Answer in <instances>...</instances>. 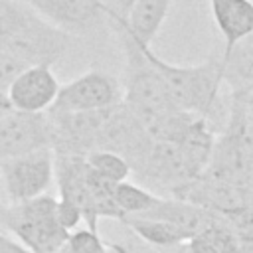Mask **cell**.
I'll return each instance as SVG.
<instances>
[{
    "label": "cell",
    "mask_w": 253,
    "mask_h": 253,
    "mask_svg": "<svg viewBox=\"0 0 253 253\" xmlns=\"http://www.w3.org/2000/svg\"><path fill=\"white\" fill-rule=\"evenodd\" d=\"M73 36L51 26L16 0H0V51L32 65H53L69 49Z\"/></svg>",
    "instance_id": "obj_1"
},
{
    "label": "cell",
    "mask_w": 253,
    "mask_h": 253,
    "mask_svg": "<svg viewBox=\"0 0 253 253\" xmlns=\"http://www.w3.org/2000/svg\"><path fill=\"white\" fill-rule=\"evenodd\" d=\"M144 51L152 65L158 69L172 105L178 111L192 113L210 121L217 109L219 89L223 83L221 55H211L196 65H174L158 57L148 45H144Z\"/></svg>",
    "instance_id": "obj_2"
},
{
    "label": "cell",
    "mask_w": 253,
    "mask_h": 253,
    "mask_svg": "<svg viewBox=\"0 0 253 253\" xmlns=\"http://www.w3.org/2000/svg\"><path fill=\"white\" fill-rule=\"evenodd\" d=\"M0 225L30 253H53L69 237L57 219V198L49 194L22 204L0 202Z\"/></svg>",
    "instance_id": "obj_3"
},
{
    "label": "cell",
    "mask_w": 253,
    "mask_h": 253,
    "mask_svg": "<svg viewBox=\"0 0 253 253\" xmlns=\"http://www.w3.org/2000/svg\"><path fill=\"white\" fill-rule=\"evenodd\" d=\"M55 180V154L42 148L0 164L4 204H22L47 194Z\"/></svg>",
    "instance_id": "obj_4"
},
{
    "label": "cell",
    "mask_w": 253,
    "mask_h": 253,
    "mask_svg": "<svg viewBox=\"0 0 253 253\" xmlns=\"http://www.w3.org/2000/svg\"><path fill=\"white\" fill-rule=\"evenodd\" d=\"M154 140L138 121V117L125 105H117L109 111L95 142V150H109L123 156L132 174H136L150 154Z\"/></svg>",
    "instance_id": "obj_5"
},
{
    "label": "cell",
    "mask_w": 253,
    "mask_h": 253,
    "mask_svg": "<svg viewBox=\"0 0 253 253\" xmlns=\"http://www.w3.org/2000/svg\"><path fill=\"white\" fill-rule=\"evenodd\" d=\"M121 103L123 83L115 75H109L101 69H91L63 83L51 109L63 113H89L107 111Z\"/></svg>",
    "instance_id": "obj_6"
},
{
    "label": "cell",
    "mask_w": 253,
    "mask_h": 253,
    "mask_svg": "<svg viewBox=\"0 0 253 253\" xmlns=\"http://www.w3.org/2000/svg\"><path fill=\"white\" fill-rule=\"evenodd\" d=\"M42 148H51L47 113L32 115L12 109L0 117V164Z\"/></svg>",
    "instance_id": "obj_7"
},
{
    "label": "cell",
    "mask_w": 253,
    "mask_h": 253,
    "mask_svg": "<svg viewBox=\"0 0 253 253\" xmlns=\"http://www.w3.org/2000/svg\"><path fill=\"white\" fill-rule=\"evenodd\" d=\"M51 26L75 36L99 30L107 20V0H16Z\"/></svg>",
    "instance_id": "obj_8"
},
{
    "label": "cell",
    "mask_w": 253,
    "mask_h": 253,
    "mask_svg": "<svg viewBox=\"0 0 253 253\" xmlns=\"http://www.w3.org/2000/svg\"><path fill=\"white\" fill-rule=\"evenodd\" d=\"M59 89L61 83L49 65H32L8 87V101L14 111L43 115L55 105Z\"/></svg>",
    "instance_id": "obj_9"
},
{
    "label": "cell",
    "mask_w": 253,
    "mask_h": 253,
    "mask_svg": "<svg viewBox=\"0 0 253 253\" xmlns=\"http://www.w3.org/2000/svg\"><path fill=\"white\" fill-rule=\"evenodd\" d=\"M213 22L223 38L221 59L253 34V0H210Z\"/></svg>",
    "instance_id": "obj_10"
},
{
    "label": "cell",
    "mask_w": 253,
    "mask_h": 253,
    "mask_svg": "<svg viewBox=\"0 0 253 253\" xmlns=\"http://www.w3.org/2000/svg\"><path fill=\"white\" fill-rule=\"evenodd\" d=\"M170 6L172 0H134L126 16H123L125 26L140 45L150 47L170 12Z\"/></svg>",
    "instance_id": "obj_11"
},
{
    "label": "cell",
    "mask_w": 253,
    "mask_h": 253,
    "mask_svg": "<svg viewBox=\"0 0 253 253\" xmlns=\"http://www.w3.org/2000/svg\"><path fill=\"white\" fill-rule=\"evenodd\" d=\"M123 225H126V229L138 237L142 243L164 251L176 245L186 243V237L168 221L162 219H152V217H123L121 219Z\"/></svg>",
    "instance_id": "obj_12"
},
{
    "label": "cell",
    "mask_w": 253,
    "mask_h": 253,
    "mask_svg": "<svg viewBox=\"0 0 253 253\" xmlns=\"http://www.w3.org/2000/svg\"><path fill=\"white\" fill-rule=\"evenodd\" d=\"M186 245L192 253H239L233 227L223 215H217L204 231L192 237Z\"/></svg>",
    "instance_id": "obj_13"
},
{
    "label": "cell",
    "mask_w": 253,
    "mask_h": 253,
    "mask_svg": "<svg viewBox=\"0 0 253 253\" xmlns=\"http://www.w3.org/2000/svg\"><path fill=\"white\" fill-rule=\"evenodd\" d=\"M221 61L223 81H227L231 89L253 85V34L239 42L233 47V51Z\"/></svg>",
    "instance_id": "obj_14"
},
{
    "label": "cell",
    "mask_w": 253,
    "mask_h": 253,
    "mask_svg": "<svg viewBox=\"0 0 253 253\" xmlns=\"http://www.w3.org/2000/svg\"><path fill=\"white\" fill-rule=\"evenodd\" d=\"M164 198L154 194L152 190L132 184V182H121L115 188V202L117 208L121 210L123 217H136L146 213L148 210H152L154 206H158Z\"/></svg>",
    "instance_id": "obj_15"
},
{
    "label": "cell",
    "mask_w": 253,
    "mask_h": 253,
    "mask_svg": "<svg viewBox=\"0 0 253 253\" xmlns=\"http://www.w3.org/2000/svg\"><path fill=\"white\" fill-rule=\"evenodd\" d=\"M85 160H87V166L95 174H99L101 178H105L113 184L126 182L128 176L132 174L128 162L123 156H119L115 152H109V150H93L85 156Z\"/></svg>",
    "instance_id": "obj_16"
},
{
    "label": "cell",
    "mask_w": 253,
    "mask_h": 253,
    "mask_svg": "<svg viewBox=\"0 0 253 253\" xmlns=\"http://www.w3.org/2000/svg\"><path fill=\"white\" fill-rule=\"evenodd\" d=\"M65 249L69 253H105L109 249V243L103 241L99 231L89 227H77L69 233Z\"/></svg>",
    "instance_id": "obj_17"
},
{
    "label": "cell",
    "mask_w": 253,
    "mask_h": 253,
    "mask_svg": "<svg viewBox=\"0 0 253 253\" xmlns=\"http://www.w3.org/2000/svg\"><path fill=\"white\" fill-rule=\"evenodd\" d=\"M237 237L239 253H253V208L225 217Z\"/></svg>",
    "instance_id": "obj_18"
},
{
    "label": "cell",
    "mask_w": 253,
    "mask_h": 253,
    "mask_svg": "<svg viewBox=\"0 0 253 253\" xmlns=\"http://www.w3.org/2000/svg\"><path fill=\"white\" fill-rule=\"evenodd\" d=\"M28 65L22 63L20 59H16L14 55L0 51V91L8 93V87L12 85V81L26 69Z\"/></svg>",
    "instance_id": "obj_19"
},
{
    "label": "cell",
    "mask_w": 253,
    "mask_h": 253,
    "mask_svg": "<svg viewBox=\"0 0 253 253\" xmlns=\"http://www.w3.org/2000/svg\"><path fill=\"white\" fill-rule=\"evenodd\" d=\"M57 219H59V223L71 233V231L77 229V225L83 221V213H81L79 208H75L73 204H69V202L57 198Z\"/></svg>",
    "instance_id": "obj_20"
},
{
    "label": "cell",
    "mask_w": 253,
    "mask_h": 253,
    "mask_svg": "<svg viewBox=\"0 0 253 253\" xmlns=\"http://www.w3.org/2000/svg\"><path fill=\"white\" fill-rule=\"evenodd\" d=\"M109 249H111V253H162V251H158V249L142 243L132 233H130L128 239H121V241L109 243Z\"/></svg>",
    "instance_id": "obj_21"
},
{
    "label": "cell",
    "mask_w": 253,
    "mask_h": 253,
    "mask_svg": "<svg viewBox=\"0 0 253 253\" xmlns=\"http://www.w3.org/2000/svg\"><path fill=\"white\" fill-rule=\"evenodd\" d=\"M132 2H134V0H107V6L113 8L115 12H119L121 16H126V12H128V8L132 6Z\"/></svg>",
    "instance_id": "obj_22"
},
{
    "label": "cell",
    "mask_w": 253,
    "mask_h": 253,
    "mask_svg": "<svg viewBox=\"0 0 253 253\" xmlns=\"http://www.w3.org/2000/svg\"><path fill=\"white\" fill-rule=\"evenodd\" d=\"M243 89V97H245V105H247V113L253 121V85L249 87H241Z\"/></svg>",
    "instance_id": "obj_23"
},
{
    "label": "cell",
    "mask_w": 253,
    "mask_h": 253,
    "mask_svg": "<svg viewBox=\"0 0 253 253\" xmlns=\"http://www.w3.org/2000/svg\"><path fill=\"white\" fill-rule=\"evenodd\" d=\"M8 111H12V107H10V101H8V93L0 91V117H2V115H6Z\"/></svg>",
    "instance_id": "obj_24"
},
{
    "label": "cell",
    "mask_w": 253,
    "mask_h": 253,
    "mask_svg": "<svg viewBox=\"0 0 253 253\" xmlns=\"http://www.w3.org/2000/svg\"><path fill=\"white\" fill-rule=\"evenodd\" d=\"M162 253H192V251L188 249V245H186V243H182V245H176V247H170V249H164Z\"/></svg>",
    "instance_id": "obj_25"
},
{
    "label": "cell",
    "mask_w": 253,
    "mask_h": 253,
    "mask_svg": "<svg viewBox=\"0 0 253 253\" xmlns=\"http://www.w3.org/2000/svg\"><path fill=\"white\" fill-rule=\"evenodd\" d=\"M53 253H69V251H67V249H65V245H63L61 249H57V251H53Z\"/></svg>",
    "instance_id": "obj_26"
},
{
    "label": "cell",
    "mask_w": 253,
    "mask_h": 253,
    "mask_svg": "<svg viewBox=\"0 0 253 253\" xmlns=\"http://www.w3.org/2000/svg\"><path fill=\"white\" fill-rule=\"evenodd\" d=\"M4 239H8V235H6V233H2V231H0V241H4Z\"/></svg>",
    "instance_id": "obj_27"
}]
</instances>
